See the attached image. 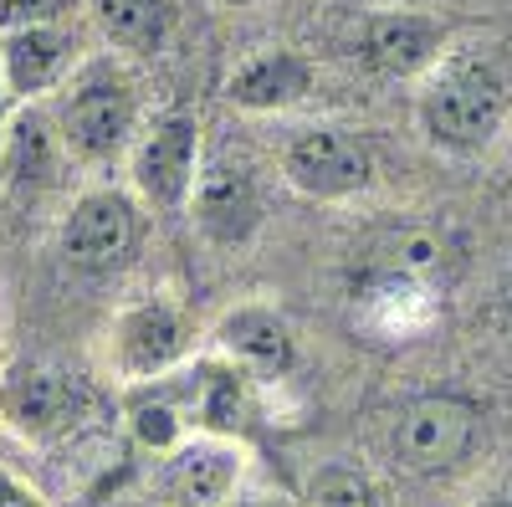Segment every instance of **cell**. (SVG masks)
<instances>
[{
    "instance_id": "e0dca14e",
    "label": "cell",
    "mask_w": 512,
    "mask_h": 507,
    "mask_svg": "<svg viewBox=\"0 0 512 507\" xmlns=\"http://www.w3.org/2000/svg\"><path fill=\"white\" fill-rule=\"evenodd\" d=\"M128 426H134V436L144 446L169 451V446H180V436H185V415L154 379V385H139L134 395H128Z\"/></svg>"
},
{
    "instance_id": "44dd1931",
    "label": "cell",
    "mask_w": 512,
    "mask_h": 507,
    "mask_svg": "<svg viewBox=\"0 0 512 507\" xmlns=\"http://www.w3.org/2000/svg\"><path fill=\"white\" fill-rule=\"evenodd\" d=\"M0 507H47V502H41L21 477H11V472H0Z\"/></svg>"
},
{
    "instance_id": "6da1fadb",
    "label": "cell",
    "mask_w": 512,
    "mask_h": 507,
    "mask_svg": "<svg viewBox=\"0 0 512 507\" xmlns=\"http://www.w3.org/2000/svg\"><path fill=\"white\" fill-rule=\"evenodd\" d=\"M502 113H507V82L497 77V67L472 62V57L446 62L420 103L425 134L456 154H472V149L492 144V134L502 129Z\"/></svg>"
},
{
    "instance_id": "484cf974",
    "label": "cell",
    "mask_w": 512,
    "mask_h": 507,
    "mask_svg": "<svg viewBox=\"0 0 512 507\" xmlns=\"http://www.w3.org/2000/svg\"><path fill=\"white\" fill-rule=\"evenodd\" d=\"M231 6H241V0H231Z\"/></svg>"
},
{
    "instance_id": "5b68a950",
    "label": "cell",
    "mask_w": 512,
    "mask_h": 507,
    "mask_svg": "<svg viewBox=\"0 0 512 507\" xmlns=\"http://www.w3.org/2000/svg\"><path fill=\"white\" fill-rule=\"evenodd\" d=\"M139 246V216L128 195L118 190H88L77 195L62 221V257L82 272H113L134 257Z\"/></svg>"
},
{
    "instance_id": "9a60e30c",
    "label": "cell",
    "mask_w": 512,
    "mask_h": 507,
    "mask_svg": "<svg viewBox=\"0 0 512 507\" xmlns=\"http://www.w3.org/2000/svg\"><path fill=\"white\" fill-rule=\"evenodd\" d=\"M103 36L123 52H159L175 26V0H93Z\"/></svg>"
},
{
    "instance_id": "5bb4252c",
    "label": "cell",
    "mask_w": 512,
    "mask_h": 507,
    "mask_svg": "<svg viewBox=\"0 0 512 507\" xmlns=\"http://www.w3.org/2000/svg\"><path fill=\"white\" fill-rule=\"evenodd\" d=\"M0 169H6L11 190L52 185V175H57V134H52V123L26 108L6 129V139H0Z\"/></svg>"
},
{
    "instance_id": "8992f818",
    "label": "cell",
    "mask_w": 512,
    "mask_h": 507,
    "mask_svg": "<svg viewBox=\"0 0 512 507\" xmlns=\"http://www.w3.org/2000/svg\"><path fill=\"white\" fill-rule=\"evenodd\" d=\"M282 164H287V180L303 195H318V200L354 195L374 175L369 149L354 134H344V129H303L287 144Z\"/></svg>"
},
{
    "instance_id": "603a6c76",
    "label": "cell",
    "mask_w": 512,
    "mask_h": 507,
    "mask_svg": "<svg viewBox=\"0 0 512 507\" xmlns=\"http://www.w3.org/2000/svg\"><path fill=\"white\" fill-rule=\"evenodd\" d=\"M241 507H282V502H277V497H246Z\"/></svg>"
},
{
    "instance_id": "3957f363",
    "label": "cell",
    "mask_w": 512,
    "mask_h": 507,
    "mask_svg": "<svg viewBox=\"0 0 512 507\" xmlns=\"http://www.w3.org/2000/svg\"><path fill=\"white\" fill-rule=\"evenodd\" d=\"M103 400L62 369H16L0 385V415L31 441H62L77 436L88 420H98Z\"/></svg>"
},
{
    "instance_id": "d4e9b609",
    "label": "cell",
    "mask_w": 512,
    "mask_h": 507,
    "mask_svg": "<svg viewBox=\"0 0 512 507\" xmlns=\"http://www.w3.org/2000/svg\"><path fill=\"white\" fill-rule=\"evenodd\" d=\"M487 507H512V497H497V502H487Z\"/></svg>"
},
{
    "instance_id": "9c48e42d",
    "label": "cell",
    "mask_w": 512,
    "mask_h": 507,
    "mask_svg": "<svg viewBox=\"0 0 512 507\" xmlns=\"http://www.w3.org/2000/svg\"><path fill=\"white\" fill-rule=\"evenodd\" d=\"M256 221H262V195L241 164H216L195 180V226L216 246L246 241Z\"/></svg>"
},
{
    "instance_id": "ac0fdd59",
    "label": "cell",
    "mask_w": 512,
    "mask_h": 507,
    "mask_svg": "<svg viewBox=\"0 0 512 507\" xmlns=\"http://www.w3.org/2000/svg\"><path fill=\"white\" fill-rule=\"evenodd\" d=\"M313 497H318V507H384L379 487H374L369 477L349 472V467H328V472L313 482Z\"/></svg>"
},
{
    "instance_id": "8fae6325",
    "label": "cell",
    "mask_w": 512,
    "mask_h": 507,
    "mask_svg": "<svg viewBox=\"0 0 512 507\" xmlns=\"http://www.w3.org/2000/svg\"><path fill=\"white\" fill-rule=\"evenodd\" d=\"M308 62L303 57H292V52H262V57H251L231 72L226 82V98L241 103V108H287L308 93Z\"/></svg>"
},
{
    "instance_id": "2e32d148",
    "label": "cell",
    "mask_w": 512,
    "mask_h": 507,
    "mask_svg": "<svg viewBox=\"0 0 512 507\" xmlns=\"http://www.w3.org/2000/svg\"><path fill=\"white\" fill-rule=\"evenodd\" d=\"M231 482H236V456L210 446V441H195L169 461V492H175L180 502H190V507L221 502L231 492Z\"/></svg>"
},
{
    "instance_id": "7402d4cb",
    "label": "cell",
    "mask_w": 512,
    "mask_h": 507,
    "mask_svg": "<svg viewBox=\"0 0 512 507\" xmlns=\"http://www.w3.org/2000/svg\"><path fill=\"white\" fill-rule=\"evenodd\" d=\"M497 303H502V318L512 323V272L502 277V287H497Z\"/></svg>"
},
{
    "instance_id": "d6986e66",
    "label": "cell",
    "mask_w": 512,
    "mask_h": 507,
    "mask_svg": "<svg viewBox=\"0 0 512 507\" xmlns=\"http://www.w3.org/2000/svg\"><path fill=\"white\" fill-rule=\"evenodd\" d=\"M395 267L410 272V277H441V267H446V241L431 236V231H410V236H400V246H395Z\"/></svg>"
},
{
    "instance_id": "7a4b0ae2",
    "label": "cell",
    "mask_w": 512,
    "mask_h": 507,
    "mask_svg": "<svg viewBox=\"0 0 512 507\" xmlns=\"http://www.w3.org/2000/svg\"><path fill=\"white\" fill-rule=\"evenodd\" d=\"M139 123V98H134V82L123 72H113L108 62H93L72 82V93L62 103V139L77 159H113L128 134Z\"/></svg>"
},
{
    "instance_id": "30bf717a",
    "label": "cell",
    "mask_w": 512,
    "mask_h": 507,
    "mask_svg": "<svg viewBox=\"0 0 512 507\" xmlns=\"http://www.w3.org/2000/svg\"><path fill=\"white\" fill-rule=\"evenodd\" d=\"M72 62V36L62 26H26L0 36V72H6L11 98L47 93Z\"/></svg>"
},
{
    "instance_id": "ba28073f",
    "label": "cell",
    "mask_w": 512,
    "mask_h": 507,
    "mask_svg": "<svg viewBox=\"0 0 512 507\" xmlns=\"http://www.w3.org/2000/svg\"><path fill=\"white\" fill-rule=\"evenodd\" d=\"M190 344V328L185 318L169 308V303H139L128 308L113 328V354H118V369L134 374V379H154L175 364Z\"/></svg>"
},
{
    "instance_id": "4fadbf2b",
    "label": "cell",
    "mask_w": 512,
    "mask_h": 507,
    "mask_svg": "<svg viewBox=\"0 0 512 507\" xmlns=\"http://www.w3.org/2000/svg\"><path fill=\"white\" fill-rule=\"evenodd\" d=\"M441 26L410 16V11H390V16H374L364 31V62L379 72H415L425 57L436 52Z\"/></svg>"
},
{
    "instance_id": "cb8c5ba5",
    "label": "cell",
    "mask_w": 512,
    "mask_h": 507,
    "mask_svg": "<svg viewBox=\"0 0 512 507\" xmlns=\"http://www.w3.org/2000/svg\"><path fill=\"white\" fill-rule=\"evenodd\" d=\"M6 98H11V88H6V72H0V113H6ZM0 139H6V129H0Z\"/></svg>"
},
{
    "instance_id": "ffe728a7",
    "label": "cell",
    "mask_w": 512,
    "mask_h": 507,
    "mask_svg": "<svg viewBox=\"0 0 512 507\" xmlns=\"http://www.w3.org/2000/svg\"><path fill=\"white\" fill-rule=\"evenodd\" d=\"M72 0H0V36L26 26H57Z\"/></svg>"
},
{
    "instance_id": "7c38bea8",
    "label": "cell",
    "mask_w": 512,
    "mask_h": 507,
    "mask_svg": "<svg viewBox=\"0 0 512 507\" xmlns=\"http://www.w3.org/2000/svg\"><path fill=\"white\" fill-rule=\"evenodd\" d=\"M221 344H226L241 364L262 369V374H282V369H292V359H297L292 328H287L272 308H236V313L221 323Z\"/></svg>"
},
{
    "instance_id": "277c9868",
    "label": "cell",
    "mask_w": 512,
    "mask_h": 507,
    "mask_svg": "<svg viewBox=\"0 0 512 507\" xmlns=\"http://www.w3.org/2000/svg\"><path fill=\"white\" fill-rule=\"evenodd\" d=\"M477 441V410L456 395H420L395 420V456L415 477L451 472Z\"/></svg>"
},
{
    "instance_id": "52a82bcc",
    "label": "cell",
    "mask_w": 512,
    "mask_h": 507,
    "mask_svg": "<svg viewBox=\"0 0 512 507\" xmlns=\"http://www.w3.org/2000/svg\"><path fill=\"white\" fill-rule=\"evenodd\" d=\"M195 134H200L195 118L169 113V118L154 123L149 139L139 144V154H134V185L144 190L149 205L180 210L190 200V190H195V149H200Z\"/></svg>"
}]
</instances>
